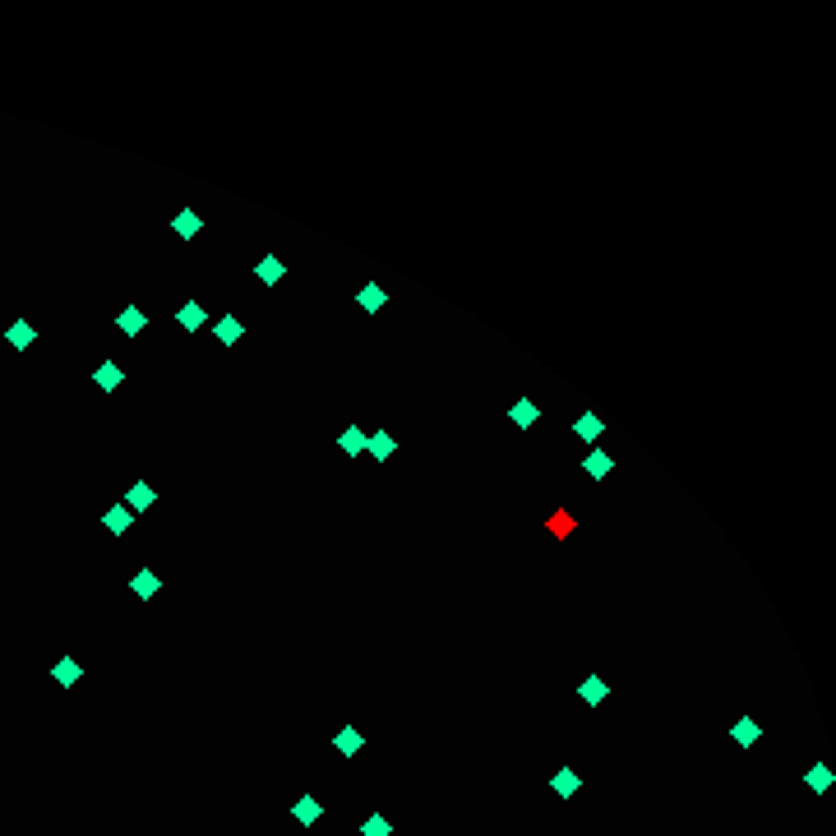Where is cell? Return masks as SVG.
I'll return each instance as SVG.
<instances>
[{
	"label": "cell",
	"mask_w": 836,
	"mask_h": 836,
	"mask_svg": "<svg viewBox=\"0 0 836 836\" xmlns=\"http://www.w3.org/2000/svg\"><path fill=\"white\" fill-rule=\"evenodd\" d=\"M601 430H605V420L596 416V411H583V416L573 420V434H578V439H587V444L601 439Z\"/></svg>",
	"instance_id": "5b68a950"
},
{
	"label": "cell",
	"mask_w": 836,
	"mask_h": 836,
	"mask_svg": "<svg viewBox=\"0 0 836 836\" xmlns=\"http://www.w3.org/2000/svg\"><path fill=\"white\" fill-rule=\"evenodd\" d=\"M254 273H259V282H268V286H273V282H282V277H286V264L268 254V259H259V264H254Z\"/></svg>",
	"instance_id": "e0dca14e"
},
{
	"label": "cell",
	"mask_w": 836,
	"mask_h": 836,
	"mask_svg": "<svg viewBox=\"0 0 836 836\" xmlns=\"http://www.w3.org/2000/svg\"><path fill=\"white\" fill-rule=\"evenodd\" d=\"M291 818H296L300 827H314V823L324 818V804H319V799H310V795H305V799H296V804H291Z\"/></svg>",
	"instance_id": "ba28073f"
},
{
	"label": "cell",
	"mask_w": 836,
	"mask_h": 836,
	"mask_svg": "<svg viewBox=\"0 0 836 836\" xmlns=\"http://www.w3.org/2000/svg\"><path fill=\"white\" fill-rule=\"evenodd\" d=\"M356 305L370 310V314H374V310H384V286H379V282H365L361 296H356Z\"/></svg>",
	"instance_id": "7402d4cb"
},
{
	"label": "cell",
	"mask_w": 836,
	"mask_h": 836,
	"mask_svg": "<svg viewBox=\"0 0 836 836\" xmlns=\"http://www.w3.org/2000/svg\"><path fill=\"white\" fill-rule=\"evenodd\" d=\"M51 675H55V684H60V689H69V684H79V675H84V670H79V661H74V656H60Z\"/></svg>",
	"instance_id": "ac0fdd59"
},
{
	"label": "cell",
	"mask_w": 836,
	"mask_h": 836,
	"mask_svg": "<svg viewBox=\"0 0 836 836\" xmlns=\"http://www.w3.org/2000/svg\"><path fill=\"white\" fill-rule=\"evenodd\" d=\"M578 694H583V703H587V707H601L605 698H610V689H605V679H601V675H587Z\"/></svg>",
	"instance_id": "8fae6325"
},
{
	"label": "cell",
	"mask_w": 836,
	"mask_h": 836,
	"mask_svg": "<svg viewBox=\"0 0 836 836\" xmlns=\"http://www.w3.org/2000/svg\"><path fill=\"white\" fill-rule=\"evenodd\" d=\"M365 449H370V458H374V463H388V458L397 453V439L379 430V434H370V439H365Z\"/></svg>",
	"instance_id": "30bf717a"
},
{
	"label": "cell",
	"mask_w": 836,
	"mask_h": 836,
	"mask_svg": "<svg viewBox=\"0 0 836 836\" xmlns=\"http://www.w3.org/2000/svg\"><path fill=\"white\" fill-rule=\"evenodd\" d=\"M333 748H338L342 758H356V753H361V748H365V735H361V730H356V726H342L338 735H333Z\"/></svg>",
	"instance_id": "7a4b0ae2"
},
{
	"label": "cell",
	"mask_w": 836,
	"mask_h": 836,
	"mask_svg": "<svg viewBox=\"0 0 836 836\" xmlns=\"http://www.w3.org/2000/svg\"><path fill=\"white\" fill-rule=\"evenodd\" d=\"M130 592L139 596V601H153V596L162 592V578H157L153 569H139V573H134V578H130Z\"/></svg>",
	"instance_id": "6da1fadb"
},
{
	"label": "cell",
	"mask_w": 836,
	"mask_h": 836,
	"mask_svg": "<svg viewBox=\"0 0 836 836\" xmlns=\"http://www.w3.org/2000/svg\"><path fill=\"white\" fill-rule=\"evenodd\" d=\"M804 781H809V790H814V795H827V790H832V785H836V771L827 767V762H814V767H809V776H804Z\"/></svg>",
	"instance_id": "9c48e42d"
},
{
	"label": "cell",
	"mask_w": 836,
	"mask_h": 836,
	"mask_svg": "<svg viewBox=\"0 0 836 836\" xmlns=\"http://www.w3.org/2000/svg\"><path fill=\"white\" fill-rule=\"evenodd\" d=\"M587 476H592V481H605V476H610V472H615V463H610V453H587Z\"/></svg>",
	"instance_id": "ffe728a7"
},
{
	"label": "cell",
	"mask_w": 836,
	"mask_h": 836,
	"mask_svg": "<svg viewBox=\"0 0 836 836\" xmlns=\"http://www.w3.org/2000/svg\"><path fill=\"white\" fill-rule=\"evenodd\" d=\"M93 384L107 388V393H111V388H121V365H116V361H102L98 370H93Z\"/></svg>",
	"instance_id": "2e32d148"
},
{
	"label": "cell",
	"mask_w": 836,
	"mask_h": 836,
	"mask_svg": "<svg viewBox=\"0 0 836 836\" xmlns=\"http://www.w3.org/2000/svg\"><path fill=\"white\" fill-rule=\"evenodd\" d=\"M361 836H393V823H388L384 814H370L361 823Z\"/></svg>",
	"instance_id": "cb8c5ba5"
},
{
	"label": "cell",
	"mask_w": 836,
	"mask_h": 836,
	"mask_svg": "<svg viewBox=\"0 0 836 836\" xmlns=\"http://www.w3.org/2000/svg\"><path fill=\"white\" fill-rule=\"evenodd\" d=\"M550 790L569 799V795H578V790H583V776H578V771H569V767H564V771H555V776H550Z\"/></svg>",
	"instance_id": "7c38bea8"
},
{
	"label": "cell",
	"mask_w": 836,
	"mask_h": 836,
	"mask_svg": "<svg viewBox=\"0 0 836 836\" xmlns=\"http://www.w3.org/2000/svg\"><path fill=\"white\" fill-rule=\"evenodd\" d=\"M199 227H204V222H199V213H194V208H180V213H176V222H171V232H176L180 241L199 236Z\"/></svg>",
	"instance_id": "5bb4252c"
},
{
	"label": "cell",
	"mask_w": 836,
	"mask_h": 836,
	"mask_svg": "<svg viewBox=\"0 0 836 836\" xmlns=\"http://www.w3.org/2000/svg\"><path fill=\"white\" fill-rule=\"evenodd\" d=\"M508 416H513V425H536V420H540V407L531 402V397H522V402H513V411H508Z\"/></svg>",
	"instance_id": "44dd1931"
},
{
	"label": "cell",
	"mask_w": 836,
	"mask_h": 836,
	"mask_svg": "<svg viewBox=\"0 0 836 836\" xmlns=\"http://www.w3.org/2000/svg\"><path fill=\"white\" fill-rule=\"evenodd\" d=\"M102 527L116 531V536H125V531L134 527V513H130L125 504H111V508H107V517H102Z\"/></svg>",
	"instance_id": "8992f818"
},
{
	"label": "cell",
	"mask_w": 836,
	"mask_h": 836,
	"mask_svg": "<svg viewBox=\"0 0 836 836\" xmlns=\"http://www.w3.org/2000/svg\"><path fill=\"white\" fill-rule=\"evenodd\" d=\"M365 439H370V434H365V430H356V425H347V430H342V434H338V449H342V453H347V458H356V453H365Z\"/></svg>",
	"instance_id": "4fadbf2b"
},
{
	"label": "cell",
	"mask_w": 836,
	"mask_h": 836,
	"mask_svg": "<svg viewBox=\"0 0 836 836\" xmlns=\"http://www.w3.org/2000/svg\"><path fill=\"white\" fill-rule=\"evenodd\" d=\"M730 739H735L739 748H753L762 739V726H753V716H739L735 726H730Z\"/></svg>",
	"instance_id": "3957f363"
},
{
	"label": "cell",
	"mask_w": 836,
	"mask_h": 836,
	"mask_svg": "<svg viewBox=\"0 0 836 836\" xmlns=\"http://www.w3.org/2000/svg\"><path fill=\"white\" fill-rule=\"evenodd\" d=\"M5 338H10V347H19V352H23V347H33V338H37V333H33V324H10V333H5Z\"/></svg>",
	"instance_id": "603a6c76"
},
{
	"label": "cell",
	"mask_w": 836,
	"mask_h": 836,
	"mask_svg": "<svg viewBox=\"0 0 836 836\" xmlns=\"http://www.w3.org/2000/svg\"><path fill=\"white\" fill-rule=\"evenodd\" d=\"M153 485H148V481H134L130 485V495H125V508H130V513H143V508H153Z\"/></svg>",
	"instance_id": "52a82bcc"
},
{
	"label": "cell",
	"mask_w": 836,
	"mask_h": 836,
	"mask_svg": "<svg viewBox=\"0 0 836 836\" xmlns=\"http://www.w3.org/2000/svg\"><path fill=\"white\" fill-rule=\"evenodd\" d=\"M143 324H148V319H143V310L139 305H125L121 319H116V329H121L125 338H134V333H143Z\"/></svg>",
	"instance_id": "9a60e30c"
},
{
	"label": "cell",
	"mask_w": 836,
	"mask_h": 836,
	"mask_svg": "<svg viewBox=\"0 0 836 836\" xmlns=\"http://www.w3.org/2000/svg\"><path fill=\"white\" fill-rule=\"evenodd\" d=\"M241 338H245V324L236 319V314L218 319V342H222V347H232V342H241Z\"/></svg>",
	"instance_id": "d6986e66"
},
{
	"label": "cell",
	"mask_w": 836,
	"mask_h": 836,
	"mask_svg": "<svg viewBox=\"0 0 836 836\" xmlns=\"http://www.w3.org/2000/svg\"><path fill=\"white\" fill-rule=\"evenodd\" d=\"M176 319H180V329H185V333H199V329H204V324H208V310L199 305V300H185V305H180V314H176Z\"/></svg>",
	"instance_id": "277c9868"
}]
</instances>
